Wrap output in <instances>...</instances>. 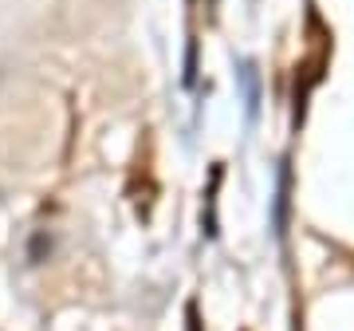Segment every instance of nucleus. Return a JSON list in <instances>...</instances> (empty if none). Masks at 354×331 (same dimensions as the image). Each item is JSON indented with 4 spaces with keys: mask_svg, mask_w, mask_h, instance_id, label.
<instances>
[{
    "mask_svg": "<svg viewBox=\"0 0 354 331\" xmlns=\"http://www.w3.org/2000/svg\"><path fill=\"white\" fill-rule=\"evenodd\" d=\"M288 190H291V170L283 162V170H279V202H276V233L279 237H283V225H288Z\"/></svg>",
    "mask_w": 354,
    "mask_h": 331,
    "instance_id": "obj_1",
    "label": "nucleus"
},
{
    "mask_svg": "<svg viewBox=\"0 0 354 331\" xmlns=\"http://www.w3.org/2000/svg\"><path fill=\"white\" fill-rule=\"evenodd\" d=\"M48 253H51V237H48V233H36L32 244H28V260H32V265H44Z\"/></svg>",
    "mask_w": 354,
    "mask_h": 331,
    "instance_id": "obj_2",
    "label": "nucleus"
},
{
    "mask_svg": "<svg viewBox=\"0 0 354 331\" xmlns=\"http://www.w3.org/2000/svg\"><path fill=\"white\" fill-rule=\"evenodd\" d=\"M189 331H201V319H197V304H189Z\"/></svg>",
    "mask_w": 354,
    "mask_h": 331,
    "instance_id": "obj_3",
    "label": "nucleus"
}]
</instances>
